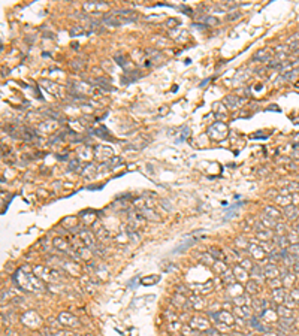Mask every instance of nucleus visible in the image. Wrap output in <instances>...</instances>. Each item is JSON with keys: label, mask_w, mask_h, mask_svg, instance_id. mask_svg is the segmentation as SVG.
<instances>
[{"label": "nucleus", "mask_w": 299, "mask_h": 336, "mask_svg": "<svg viewBox=\"0 0 299 336\" xmlns=\"http://www.w3.org/2000/svg\"><path fill=\"white\" fill-rule=\"evenodd\" d=\"M183 332H184V335H192V327L184 326V327H183Z\"/></svg>", "instance_id": "nucleus-52"}, {"label": "nucleus", "mask_w": 299, "mask_h": 336, "mask_svg": "<svg viewBox=\"0 0 299 336\" xmlns=\"http://www.w3.org/2000/svg\"><path fill=\"white\" fill-rule=\"evenodd\" d=\"M108 5L106 3H97V2H85L84 3V9L85 11H94V9H106Z\"/></svg>", "instance_id": "nucleus-22"}, {"label": "nucleus", "mask_w": 299, "mask_h": 336, "mask_svg": "<svg viewBox=\"0 0 299 336\" xmlns=\"http://www.w3.org/2000/svg\"><path fill=\"white\" fill-rule=\"evenodd\" d=\"M141 214H142V215H145L147 218H151V220H154V221H157V220H158L157 215L153 212V211H150L148 208H142V209H141Z\"/></svg>", "instance_id": "nucleus-40"}, {"label": "nucleus", "mask_w": 299, "mask_h": 336, "mask_svg": "<svg viewBox=\"0 0 299 336\" xmlns=\"http://www.w3.org/2000/svg\"><path fill=\"white\" fill-rule=\"evenodd\" d=\"M284 299H286V294H284L283 288H274L272 290V300L275 303H284Z\"/></svg>", "instance_id": "nucleus-20"}, {"label": "nucleus", "mask_w": 299, "mask_h": 336, "mask_svg": "<svg viewBox=\"0 0 299 336\" xmlns=\"http://www.w3.org/2000/svg\"><path fill=\"white\" fill-rule=\"evenodd\" d=\"M298 73H299V70H290V72H286L284 75L281 76V79H284V81H293L296 76H298Z\"/></svg>", "instance_id": "nucleus-38"}, {"label": "nucleus", "mask_w": 299, "mask_h": 336, "mask_svg": "<svg viewBox=\"0 0 299 336\" xmlns=\"http://www.w3.org/2000/svg\"><path fill=\"white\" fill-rule=\"evenodd\" d=\"M94 157H97L99 160H106L112 159V149L109 146H96L94 148Z\"/></svg>", "instance_id": "nucleus-7"}, {"label": "nucleus", "mask_w": 299, "mask_h": 336, "mask_svg": "<svg viewBox=\"0 0 299 336\" xmlns=\"http://www.w3.org/2000/svg\"><path fill=\"white\" fill-rule=\"evenodd\" d=\"M248 251H250L253 259H257V260H263L265 259V249L260 245H257V244H251L250 248H248Z\"/></svg>", "instance_id": "nucleus-12"}, {"label": "nucleus", "mask_w": 299, "mask_h": 336, "mask_svg": "<svg viewBox=\"0 0 299 336\" xmlns=\"http://www.w3.org/2000/svg\"><path fill=\"white\" fill-rule=\"evenodd\" d=\"M233 321H235V318L229 311L221 309V311L217 312V321L215 323H223V324H228V326H233Z\"/></svg>", "instance_id": "nucleus-9"}, {"label": "nucleus", "mask_w": 299, "mask_h": 336, "mask_svg": "<svg viewBox=\"0 0 299 336\" xmlns=\"http://www.w3.org/2000/svg\"><path fill=\"white\" fill-rule=\"evenodd\" d=\"M260 221H262V224H263L266 229H272V227H275V226H277V221H275V220H272V218H269V217H266L265 214L260 217Z\"/></svg>", "instance_id": "nucleus-32"}, {"label": "nucleus", "mask_w": 299, "mask_h": 336, "mask_svg": "<svg viewBox=\"0 0 299 336\" xmlns=\"http://www.w3.org/2000/svg\"><path fill=\"white\" fill-rule=\"evenodd\" d=\"M90 257H91V248H90V247H81V248H79L78 259H82V260H90Z\"/></svg>", "instance_id": "nucleus-33"}, {"label": "nucleus", "mask_w": 299, "mask_h": 336, "mask_svg": "<svg viewBox=\"0 0 299 336\" xmlns=\"http://www.w3.org/2000/svg\"><path fill=\"white\" fill-rule=\"evenodd\" d=\"M287 242H289V241H287V238H286L284 235H277V236H274V244L280 248V249H286Z\"/></svg>", "instance_id": "nucleus-26"}, {"label": "nucleus", "mask_w": 299, "mask_h": 336, "mask_svg": "<svg viewBox=\"0 0 299 336\" xmlns=\"http://www.w3.org/2000/svg\"><path fill=\"white\" fill-rule=\"evenodd\" d=\"M224 103L229 106V109H238L241 105L245 103V100H244V99H239V97H236V96H228V97L224 99Z\"/></svg>", "instance_id": "nucleus-11"}, {"label": "nucleus", "mask_w": 299, "mask_h": 336, "mask_svg": "<svg viewBox=\"0 0 299 336\" xmlns=\"http://www.w3.org/2000/svg\"><path fill=\"white\" fill-rule=\"evenodd\" d=\"M168 24H169V27H175L174 24H178V21H176V19H169Z\"/></svg>", "instance_id": "nucleus-55"}, {"label": "nucleus", "mask_w": 299, "mask_h": 336, "mask_svg": "<svg viewBox=\"0 0 299 336\" xmlns=\"http://www.w3.org/2000/svg\"><path fill=\"white\" fill-rule=\"evenodd\" d=\"M158 279H160V278H158L157 275H153V278H144V279H142V284H144V285H148V284L151 285V284H156Z\"/></svg>", "instance_id": "nucleus-41"}, {"label": "nucleus", "mask_w": 299, "mask_h": 336, "mask_svg": "<svg viewBox=\"0 0 299 336\" xmlns=\"http://www.w3.org/2000/svg\"><path fill=\"white\" fill-rule=\"evenodd\" d=\"M235 279H236V278H235V275H233V270H230V269L224 270V272L221 273V281H223L224 284H228V285L233 284Z\"/></svg>", "instance_id": "nucleus-24"}, {"label": "nucleus", "mask_w": 299, "mask_h": 336, "mask_svg": "<svg viewBox=\"0 0 299 336\" xmlns=\"http://www.w3.org/2000/svg\"><path fill=\"white\" fill-rule=\"evenodd\" d=\"M121 161H123V160L120 159V157H112V159L109 160V166H114V167H115V166H118Z\"/></svg>", "instance_id": "nucleus-50"}, {"label": "nucleus", "mask_w": 299, "mask_h": 336, "mask_svg": "<svg viewBox=\"0 0 299 336\" xmlns=\"http://www.w3.org/2000/svg\"><path fill=\"white\" fill-rule=\"evenodd\" d=\"M241 266H242L245 270H251V269L254 267V266H253V263H251L248 259H242V260H241Z\"/></svg>", "instance_id": "nucleus-43"}, {"label": "nucleus", "mask_w": 299, "mask_h": 336, "mask_svg": "<svg viewBox=\"0 0 299 336\" xmlns=\"http://www.w3.org/2000/svg\"><path fill=\"white\" fill-rule=\"evenodd\" d=\"M115 241H117V242H120V244L130 241V231H121L120 235H117V236H115Z\"/></svg>", "instance_id": "nucleus-37"}, {"label": "nucleus", "mask_w": 299, "mask_h": 336, "mask_svg": "<svg viewBox=\"0 0 299 336\" xmlns=\"http://www.w3.org/2000/svg\"><path fill=\"white\" fill-rule=\"evenodd\" d=\"M280 278H281L283 287H286V288H290L292 284H293V281H295V275L290 273V272H286V270H283V273H281Z\"/></svg>", "instance_id": "nucleus-17"}, {"label": "nucleus", "mask_w": 299, "mask_h": 336, "mask_svg": "<svg viewBox=\"0 0 299 336\" xmlns=\"http://www.w3.org/2000/svg\"><path fill=\"white\" fill-rule=\"evenodd\" d=\"M14 279L21 288H24L27 291H40V290H43V284L40 281V278H37L36 275H32V273H26L21 269L17 272Z\"/></svg>", "instance_id": "nucleus-1"}, {"label": "nucleus", "mask_w": 299, "mask_h": 336, "mask_svg": "<svg viewBox=\"0 0 299 336\" xmlns=\"http://www.w3.org/2000/svg\"><path fill=\"white\" fill-rule=\"evenodd\" d=\"M205 22H207V24H218V19L214 17H207L205 18Z\"/></svg>", "instance_id": "nucleus-51"}, {"label": "nucleus", "mask_w": 299, "mask_h": 336, "mask_svg": "<svg viewBox=\"0 0 299 336\" xmlns=\"http://www.w3.org/2000/svg\"><path fill=\"white\" fill-rule=\"evenodd\" d=\"M250 275H251V279L253 281H256V283H262L263 281V267H260V266H254L251 270H250Z\"/></svg>", "instance_id": "nucleus-15"}, {"label": "nucleus", "mask_w": 299, "mask_h": 336, "mask_svg": "<svg viewBox=\"0 0 299 336\" xmlns=\"http://www.w3.org/2000/svg\"><path fill=\"white\" fill-rule=\"evenodd\" d=\"M53 245L57 248V249H60V251H64V252H69V254L72 252L69 244H68L63 238H55V239L53 241Z\"/></svg>", "instance_id": "nucleus-16"}, {"label": "nucleus", "mask_w": 299, "mask_h": 336, "mask_svg": "<svg viewBox=\"0 0 299 336\" xmlns=\"http://www.w3.org/2000/svg\"><path fill=\"white\" fill-rule=\"evenodd\" d=\"M290 296H292V299L296 302V303H299V288H293V290L290 291Z\"/></svg>", "instance_id": "nucleus-48"}, {"label": "nucleus", "mask_w": 299, "mask_h": 336, "mask_svg": "<svg viewBox=\"0 0 299 336\" xmlns=\"http://www.w3.org/2000/svg\"><path fill=\"white\" fill-rule=\"evenodd\" d=\"M247 300H250L248 296L241 294V296H236V297L233 299V303H235V306H245V303H248Z\"/></svg>", "instance_id": "nucleus-36"}, {"label": "nucleus", "mask_w": 299, "mask_h": 336, "mask_svg": "<svg viewBox=\"0 0 299 336\" xmlns=\"http://www.w3.org/2000/svg\"><path fill=\"white\" fill-rule=\"evenodd\" d=\"M272 57V53L269 50H260L259 53L254 54V58L257 61H269V58Z\"/></svg>", "instance_id": "nucleus-21"}, {"label": "nucleus", "mask_w": 299, "mask_h": 336, "mask_svg": "<svg viewBox=\"0 0 299 336\" xmlns=\"http://www.w3.org/2000/svg\"><path fill=\"white\" fill-rule=\"evenodd\" d=\"M250 324H251V327H254L256 330H260V332H266V330H268V327L263 326V323H260L256 317H251V318H250Z\"/></svg>", "instance_id": "nucleus-30"}, {"label": "nucleus", "mask_w": 299, "mask_h": 336, "mask_svg": "<svg viewBox=\"0 0 299 336\" xmlns=\"http://www.w3.org/2000/svg\"><path fill=\"white\" fill-rule=\"evenodd\" d=\"M91 133H94L96 136H99V138H102V139H105V141H114V138L109 135V132L106 130L103 125H99V127H96V129H91Z\"/></svg>", "instance_id": "nucleus-14"}, {"label": "nucleus", "mask_w": 299, "mask_h": 336, "mask_svg": "<svg viewBox=\"0 0 299 336\" xmlns=\"http://www.w3.org/2000/svg\"><path fill=\"white\" fill-rule=\"evenodd\" d=\"M78 156H79L81 159H90V157H91L90 146H84V148H81V149L78 151Z\"/></svg>", "instance_id": "nucleus-39"}, {"label": "nucleus", "mask_w": 299, "mask_h": 336, "mask_svg": "<svg viewBox=\"0 0 299 336\" xmlns=\"http://www.w3.org/2000/svg\"><path fill=\"white\" fill-rule=\"evenodd\" d=\"M82 33H84V29H82V26H73V29L71 30V35H72V36L82 35Z\"/></svg>", "instance_id": "nucleus-44"}, {"label": "nucleus", "mask_w": 299, "mask_h": 336, "mask_svg": "<svg viewBox=\"0 0 299 336\" xmlns=\"http://www.w3.org/2000/svg\"><path fill=\"white\" fill-rule=\"evenodd\" d=\"M208 136L214 141H223L228 136V125L224 123H221V121L214 123L208 129Z\"/></svg>", "instance_id": "nucleus-3"}, {"label": "nucleus", "mask_w": 299, "mask_h": 336, "mask_svg": "<svg viewBox=\"0 0 299 336\" xmlns=\"http://www.w3.org/2000/svg\"><path fill=\"white\" fill-rule=\"evenodd\" d=\"M293 141H295V142H299V136H295V138H293Z\"/></svg>", "instance_id": "nucleus-57"}, {"label": "nucleus", "mask_w": 299, "mask_h": 336, "mask_svg": "<svg viewBox=\"0 0 299 336\" xmlns=\"http://www.w3.org/2000/svg\"><path fill=\"white\" fill-rule=\"evenodd\" d=\"M97 238H99V239H102V238L105 239V238H108V231H106L103 227H99V230H97Z\"/></svg>", "instance_id": "nucleus-49"}, {"label": "nucleus", "mask_w": 299, "mask_h": 336, "mask_svg": "<svg viewBox=\"0 0 299 336\" xmlns=\"http://www.w3.org/2000/svg\"><path fill=\"white\" fill-rule=\"evenodd\" d=\"M69 169H71V170H75V169H79V160H78V159H73V160H71V163H69Z\"/></svg>", "instance_id": "nucleus-47"}, {"label": "nucleus", "mask_w": 299, "mask_h": 336, "mask_svg": "<svg viewBox=\"0 0 299 336\" xmlns=\"http://www.w3.org/2000/svg\"><path fill=\"white\" fill-rule=\"evenodd\" d=\"M277 314H278L281 318H293V314H292L290 308H287V306H284V305L277 308Z\"/></svg>", "instance_id": "nucleus-25"}, {"label": "nucleus", "mask_w": 299, "mask_h": 336, "mask_svg": "<svg viewBox=\"0 0 299 336\" xmlns=\"http://www.w3.org/2000/svg\"><path fill=\"white\" fill-rule=\"evenodd\" d=\"M233 275H235V278L238 279V281H241V283H248L250 279V275H248V270H245L242 266H239V265H236V266H233Z\"/></svg>", "instance_id": "nucleus-8"}, {"label": "nucleus", "mask_w": 299, "mask_h": 336, "mask_svg": "<svg viewBox=\"0 0 299 336\" xmlns=\"http://www.w3.org/2000/svg\"><path fill=\"white\" fill-rule=\"evenodd\" d=\"M263 214L266 215V217H269V218L275 220V221H277V220L281 217V212H280L277 208H274V206H265Z\"/></svg>", "instance_id": "nucleus-19"}, {"label": "nucleus", "mask_w": 299, "mask_h": 336, "mask_svg": "<svg viewBox=\"0 0 299 336\" xmlns=\"http://www.w3.org/2000/svg\"><path fill=\"white\" fill-rule=\"evenodd\" d=\"M289 254H292V255H296V257H299V244H293L292 247L289 248Z\"/></svg>", "instance_id": "nucleus-45"}, {"label": "nucleus", "mask_w": 299, "mask_h": 336, "mask_svg": "<svg viewBox=\"0 0 299 336\" xmlns=\"http://www.w3.org/2000/svg\"><path fill=\"white\" fill-rule=\"evenodd\" d=\"M96 84H97V87H100V88H103V90H106V91H112V87H111V82L108 81V79H105V78H97L96 81H94Z\"/></svg>", "instance_id": "nucleus-29"}, {"label": "nucleus", "mask_w": 299, "mask_h": 336, "mask_svg": "<svg viewBox=\"0 0 299 336\" xmlns=\"http://www.w3.org/2000/svg\"><path fill=\"white\" fill-rule=\"evenodd\" d=\"M189 300L192 302V306H193L194 309H202L203 306H205V302L202 300L199 296H192Z\"/></svg>", "instance_id": "nucleus-34"}, {"label": "nucleus", "mask_w": 299, "mask_h": 336, "mask_svg": "<svg viewBox=\"0 0 299 336\" xmlns=\"http://www.w3.org/2000/svg\"><path fill=\"white\" fill-rule=\"evenodd\" d=\"M278 203H281L283 206H289V205H292L290 202H292V196H289V194H281V196H278L277 199H275Z\"/></svg>", "instance_id": "nucleus-35"}, {"label": "nucleus", "mask_w": 299, "mask_h": 336, "mask_svg": "<svg viewBox=\"0 0 299 336\" xmlns=\"http://www.w3.org/2000/svg\"><path fill=\"white\" fill-rule=\"evenodd\" d=\"M210 254L212 255V259H217V260L223 259V252L218 251V249H215V248H211V249H210Z\"/></svg>", "instance_id": "nucleus-42"}, {"label": "nucleus", "mask_w": 299, "mask_h": 336, "mask_svg": "<svg viewBox=\"0 0 299 336\" xmlns=\"http://www.w3.org/2000/svg\"><path fill=\"white\" fill-rule=\"evenodd\" d=\"M241 15H242V14H239V12H235L233 15H229V17H228V19H236V18H239Z\"/></svg>", "instance_id": "nucleus-54"}, {"label": "nucleus", "mask_w": 299, "mask_h": 336, "mask_svg": "<svg viewBox=\"0 0 299 336\" xmlns=\"http://www.w3.org/2000/svg\"><path fill=\"white\" fill-rule=\"evenodd\" d=\"M58 320H60V323L64 324V326H71V327L79 326V320L76 318L73 314H71V312H60Z\"/></svg>", "instance_id": "nucleus-5"}, {"label": "nucleus", "mask_w": 299, "mask_h": 336, "mask_svg": "<svg viewBox=\"0 0 299 336\" xmlns=\"http://www.w3.org/2000/svg\"><path fill=\"white\" fill-rule=\"evenodd\" d=\"M245 291L248 294H256V293L259 291V283L250 279L248 283H245Z\"/></svg>", "instance_id": "nucleus-27"}, {"label": "nucleus", "mask_w": 299, "mask_h": 336, "mask_svg": "<svg viewBox=\"0 0 299 336\" xmlns=\"http://www.w3.org/2000/svg\"><path fill=\"white\" fill-rule=\"evenodd\" d=\"M233 312H235V314H236L239 318L250 320L251 317H253L251 309H250L248 306H235V308H233Z\"/></svg>", "instance_id": "nucleus-13"}, {"label": "nucleus", "mask_w": 299, "mask_h": 336, "mask_svg": "<svg viewBox=\"0 0 299 336\" xmlns=\"http://www.w3.org/2000/svg\"><path fill=\"white\" fill-rule=\"evenodd\" d=\"M190 324H192V329H199V330H210L211 329L210 327V321L202 318V317H194L190 321Z\"/></svg>", "instance_id": "nucleus-10"}, {"label": "nucleus", "mask_w": 299, "mask_h": 336, "mask_svg": "<svg viewBox=\"0 0 299 336\" xmlns=\"http://www.w3.org/2000/svg\"><path fill=\"white\" fill-rule=\"evenodd\" d=\"M256 238H257V241H269L271 238H272V233H271V230L266 229V230H260V231H256Z\"/></svg>", "instance_id": "nucleus-28"}, {"label": "nucleus", "mask_w": 299, "mask_h": 336, "mask_svg": "<svg viewBox=\"0 0 299 336\" xmlns=\"http://www.w3.org/2000/svg\"><path fill=\"white\" fill-rule=\"evenodd\" d=\"M286 238H287V241H289L290 244H298V233H296V231H295V233H289Z\"/></svg>", "instance_id": "nucleus-46"}, {"label": "nucleus", "mask_w": 299, "mask_h": 336, "mask_svg": "<svg viewBox=\"0 0 299 336\" xmlns=\"http://www.w3.org/2000/svg\"><path fill=\"white\" fill-rule=\"evenodd\" d=\"M296 233H298V235H299V224H298V226H296Z\"/></svg>", "instance_id": "nucleus-58"}, {"label": "nucleus", "mask_w": 299, "mask_h": 336, "mask_svg": "<svg viewBox=\"0 0 299 336\" xmlns=\"http://www.w3.org/2000/svg\"><path fill=\"white\" fill-rule=\"evenodd\" d=\"M263 273L268 279H275V278H280V267L275 266L274 263H269L263 267Z\"/></svg>", "instance_id": "nucleus-6"}, {"label": "nucleus", "mask_w": 299, "mask_h": 336, "mask_svg": "<svg viewBox=\"0 0 299 336\" xmlns=\"http://www.w3.org/2000/svg\"><path fill=\"white\" fill-rule=\"evenodd\" d=\"M78 236H79V239L82 241V244L85 245V247H96L97 245V242H96V238H94V235H93V231H90L88 229H81L78 230Z\"/></svg>", "instance_id": "nucleus-4"}, {"label": "nucleus", "mask_w": 299, "mask_h": 336, "mask_svg": "<svg viewBox=\"0 0 299 336\" xmlns=\"http://www.w3.org/2000/svg\"><path fill=\"white\" fill-rule=\"evenodd\" d=\"M33 272L36 273L37 278H40V279H43V281H48V283H53V281L57 283V281L61 279L60 272L54 270L51 267H47V266H35V267H33Z\"/></svg>", "instance_id": "nucleus-2"}, {"label": "nucleus", "mask_w": 299, "mask_h": 336, "mask_svg": "<svg viewBox=\"0 0 299 336\" xmlns=\"http://www.w3.org/2000/svg\"><path fill=\"white\" fill-rule=\"evenodd\" d=\"M293 269H295L296 272H299V262H295V263H293Z\"/></svg>", "instance_id": "nucleus-56"}, {"label": "nucleus", "mask_w": 299, "mask_h": 336, "mask_svg": "<svg viewBox=\"0 0 299 336\" xmlns=\"http://www.w3.org/2000/svg\"><path fill=\"white\" fill-rule=\"evenodd\" d=\"M283 214L289 218V220H296V217H298V208L295 206V205H289V206H284V209H283Z\"/></svg>", "instance_id": "nucleus-18"}, {"label": "nucleus", "mask_w": 299, "mask_h": 336, "mask_svg": "<svg viewBox=\"0 0 299 336\" xmlns=\"http://www.w3.org/2000/svg\"><path fill=\"white\" fill-rule=\"evenodd\" d=\"M233 245L236 248H239V249H247V248H250V242L247 241L245 238H236L233 241Z\"/></svg>", "instance_id": "nucleus-31"}, {"label": "nucleus", "mask_w": 299, "mask_h": 336, "mask_svg": "<svg viewBox=\"0 0 299 336\" xmlns=\"http://www.w3.org/2000/svg\"><path fill=\"white\" fill-rule=\"evenodd\" d=\"M42 87L43 88H47L51 94H55V96H58V85L57 84H54V82H51V81H47V79H43L42 82Z\"/></svg>", "instance_id": "nucleus-23"}, {"label": "nucleus", "mask_w": 299, "mask_h": 336, "mask_svg": "<svg viewBox=\"0 0 299 336\" xmlns=\"http://www.w3.org/2000/svg\"><path fill=\"white\" fill-rule=\"evenodd\" d=\"M292 157L299 159V146H295V149H293V153H292Z\"/></svg>", "instance_id": "nucleus-53"}]
</instances>
